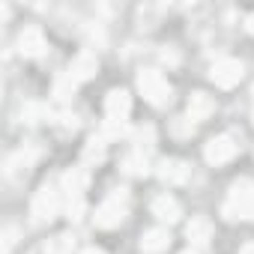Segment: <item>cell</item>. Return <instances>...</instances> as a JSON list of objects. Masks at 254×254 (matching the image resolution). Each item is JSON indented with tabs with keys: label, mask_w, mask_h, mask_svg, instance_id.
Masks as SVG:
<instances>
[{
	"label": "cell",
	"mask_w": 254,
	"mask_h": 254,
	"mask_svg": "<svg viewBox=\"0 0 254 254\" xmlns=\"http://www.w3.org/2000/svg\"><path fill=\"white\" fill-rule=\"evenodd\" d=\"M123 168H126V174H132V177H147V174H150V162H147V156H144L141 150H138L135 156H126Z\"/></svg>",
	"instance_id": "e0dca14e"
},
{
	"label": "cell",
	"mask_w": 254,
	"mask_h": 254,
	"mask_svg": "<svg viewBox=\"0 0 254 254\" xmlns=\"http://www.w3.org/2000/svg\"><path fill=\"white\" fill-rule=\"evenodd\" d=\"M60 129H63V132H75V129H78V123H75V117L63 114V117H60Z\"/></svg>",
	"instance_id": "484cf974"
},
{
	"label": "cell",
	"mask_w": 254,
	"mask_h": 254,
	"mask_svg": "<svg viewBox=\"0 0 254 254\" xmlns=\"http://www.w3.org/2000/svg\"><path fill=\"white\" fill-rule=\"evenodd\" d=\"M183 254H203V251H197V248H186Z\"/></svg>",
	"instance_id": "f546056e"
},
{
	"label": "cell",
	"mask_w": 254,
	"mask_h": 254,
	"mask_svg": "<svg viewBox=\"0 0 254 254\" xmlns=\"http://www.w3.org/2000/svg\"><path fill=\"white\" fill-rule=\"evenodd\" d=\"M186 236L191 245H206L212 239V221L206 215H194L189 224H186Z\"/></svg>",
	"instance_id": "4fadbf2b"
},
{
	"label": "cell",
	"mask_w": 254,
	"mask_h": 254,
	"mask_svg": "<svg viewBox=\"0 0 254 254\" xmlns=\"http://www.w3.org/2000/svg\"><path fill=\"white\" fill-rule=\"evenodd\" d=\"M15 48H18L21 57H39V54H45V36H42V30L39 27H24L18 33V39H15Z\"/></svg>",
	"instance_id": "ba28073f"
},
{
	"label": "cell",
	"mask_w": 254,
	"mask_h": 254,
	"mask_svg": "<svg viewBox=\"0 0 254 254\" xmlns=\"http://www.w3.org/2000/svg\"><path fill=\"white\" fill-rule=\"evenodd\" d=\"M156 174H159L162 183H168V186H180V183L189 180V165L180 162V159H165V162L156 168Z\"/></svg>",
	"instance_id": "8fae6325"
},
{
	"label": "cell",
	"mask_w": 254,
	"mask_h": 254,
	"mask_svg": "<svg viewBox=\"0 0 254 254\" xmlns=\"http://www.w3.org/2000/svg\"><path fill=\"white\" fill-rule=\"evenodd\" d=\"M236 153H239V144H236L233 138H227V135L209 138V141H206V150H203V156H206L209 165H227Z\"/></svg>",
	"instance_id": "8992f818"
},
{
	"label": "cell",
	"mask_w": 254,
	"mask_h": 254,
	"mask_svg": "<svg viewBox=\"0 0 254 254\" xmlns=\"http://www.w3.org/2000/svg\"><path fill=\"white\" fill-rule=\"evenodd\" d=\"M15 242H18V227L9 224V227L3 230V254H9V251L15 248Z\"/></svg>",
	"instance_id": "603a6c76"
},
{
	"label": "cell",
	"mask_w": 254,
	"mask_h": 254,
	"mask_svg": "<svg viewBox=\"0 0 254 254\" xmlns=\"http://www.w3.org/2000/svg\"><path fill=\"white\" fill-rule=\"evenodd\" d=\"M57 212H60L57 191H54V189H48V186H42V189L36 191V197H33V206H30L33 224H48V221H54V218H57Z\"/></svg>",
	"instance_id": "277c9868"
},
{
	"label": "cell",
	"mask_w": 254,
	"mask_h": 254,
	"mask_svg": "<svg viewBox=\"0 0 254 254\" xmlns=\"http://www.w3.org/2000/svg\"><path fill=\"white\" fill-rule=\"evenodd\" d=\"M138 90H141V96H144L150 105H156V108H162V105L171 102V84H168L165 75L156 72V69H144V72L138 75Z\"/></svg>",
	"instance_id": "7a4b0ae2"
},
{
	"label": "cell",
	"mask_w": 254,
	"mask_h": 254,
	"mask_svg": "<svg viewBox=\"0 0 254 254\" xmlns=\"http://www.w3.org/2000/svg\"><path fill=\"white\" fill-rule=\"evenodd\" d=\"M81 254H105V251H99V248H87V251H81Z\"/></svg>",
	"instance_id": "f1b7e54d"
},
{
	"label": "cell",
	"mask_w": 254,
	"mask_h": 254,
	"mask_svg": "<svg viewBox=\"0 0 254 254\" xmlns=\"http://www.w3.org/2000/svg\"><path fill=\"white\" fill-rule=\"evenodd\" d=\"M191 129H194V123H191L189 117H180V120L174 123V135H189Z\"/></svg>",
	"instance_id": "d4e9b609"
},
{
	"label": "cell",
	"mask_w": 254,
	"mask_h": 254,
	"mask_svg": "<svg viewBox=\"0 0 254 254\" xmlns=\"http://www.w3.org/2000/svg\"><path fill=\"white\" fill-rule=\"evenodd\" d=\"M224 218L227 221H254V183L251 180H236L230 186V197L224 203Z\"/></svg>",
	"instance_id": "6da1fadb"
},
{
	"label": "cell",
	"mask_w": 254,
	"mask_h": 254,
	"mask_svg": "<svg viewBox=\"0 0 254 254\" xmlns=\"http://www.w3.org/2000/svg\"><path fill=\"white\" fill-rule=\"evenodd\" d=\"M93 221H96V227H102V230L120 227V224L126 221V191H123V189L111 191V197H108V200L96 209Z\"/></svg>",
	"instance_id": "3957f363"
},
{
	"label": "cell",
	"mask_w": 254,
	"mask_h": 254,
	"mask_svg": "<svg viewBox=\"0 0 254 254\" xmlns=\"http://www.w3.org/2000/svg\"><path fill=\"white\" fill-rule=\"evenodd\" d=\"M168 245H171V236H168V230H162V227H153V230H147V233L141 236V248H144L147 254H162Z\"/></svg>",
	"instance_id": "2e32d148"
},
{
	"label": "cell",
	"mask_w": 254,
	"mask_h": 254,
	"mask_svg": "<svg viewBox=\"0 0 254 254\" xmlns=\"http://www.w3.org/2000/svg\"><path fill=\"white\" fill-rule=\"evenodd\" d=\"M21 117H24L27 123H39V120H48V108H45V105H27V108L21 111Z\"/></svg>",
	"instance_id": "44dd1931"
},
{
	"label": "cell",
	"mask_w": 254,
	"mask_h": 254,
	"mask_svg": "<svg viewBox=\"0 0 254 254\" xmlns=\"http://www.w3.org/2000/svg\"><path fill=\"white\" fill-rule=\"evenodd\" d=\"M209 81L221 90H230L242 81V63L233 60V57H224V60H215L212 69H209Z\"/></svg>",
	"instance_id": "5b68a950"
},
{
	"label": "cell",
	"mask_w": 254,
	"mask_h": 254,
	"mask_svg": "<svg viewBox=\"0 0 254 254\" xmlns=\"http://www.w3.org/2000/svg\"><path fill=\"white\" fill-rule=\"evenodd\" d=\"M36 156H39V150L36 147H21L18 153H12L9 159H6V177L9 180H21L30 168H33V162H36Z\"/></svg>",
	"instance_id": "52a82bcc"
},
{
	"label": "cell",
	"mask_w": 254,
	"mask_h": 254,
	"mask_svg": "<svg viewBox=\"0 0 254 254\" xmlns=\"http://www.w3.org/2000/svg\"><path fill=\"white\" fill-rule=\"evenodd\" d=\"M239 254H254V242H248V245H245V248H242Z\"/></svg>",
	"instance_id": "83f0119b"
},
{
	"label": "cell",
	"mask_w": 254,
	"mask_h": 254,
	"mask_svg": "<svg viewBox=\"0 0 254 254\" xmlns=\"http://www.w3.org/2000/svg\"><path fill=\"white\" fill-rule=\"evenodd\" d=\"M102 156H105V138H90L87 147H84V159L87 162H93V159L99 162Z\"/></svg>",
	"instance_id": "ffe728a7"
},
{
	"label": "cell",
	"mask_w": 254,
	"mask_h": 254,
	"mask_svg": "<svg viewBox=\"0 0 254 254\" xmlns=\"http://www.w3.org/2000/svg\"><path fill=\"white\" fill-rule=\"evenodd\" d=\"M212 111H215V99H212V96H206V93H191V99H189V120H191V123L206 120Z\"/></svg>",
	"instance_id": "5bb4252c"
},
{
	"label": "cell",
	"mask_w": 254,
	"mask_h": 254,
	"mask_svg": "<svg viewBox=\"0 0 254 254\" xmlns=\"http://www.w3.org/2000/svg\"><path fill=\"white\" fill-rule=\"evenodd\" d=\"M123 132H126V123H123V120H108L102 138H117V135H123Z\"/></svg>",
	"instance_id": "7402d4cb"
},
{
	"label": "cell",
	"mask_w": 254,
	"mask_h": 254,
	"mask_svg": "<svg viewBox=\"0 0 254 254\" xmlns=\"http://www.w3.org/2000/svg\"><path fill=\"white\" fill-rule=\"evenodd\" d=\"M245 30H248V33H254V12L248 15V21H245Z\"/></svg>",
	"instance_id": "4316f807"
},
{
	"label": "cell",
	"mask_w": 254,
	"mask_h": 254,
	"mask_svg": "<svg viewBox=\"0 0 254 254\" xmlns=\"http://www.w3.org/2000/svg\"><path fill=\"white\" fill-rule=\"evenodd\" d=\"M66 212H69V218H72V221H78V218L84 215V200H81V197H69Z\"/></svg>",
	"instance_id": "cb8c5ba5"
},
{
	"label": "cell",
	"mask_w": 254,
	"mask_h": 254,
	"mask_svg": "<svg viewBox=\"0 0 254 254\" xmlns=\"http://www.w3.org/2000/svg\"><path fill=\"white\" fill-rule=\"evenodd\" d=\"M75 84H78V81H75L69 72H66V75H60V78L54 81V96H57L60 102H69V99H72V93H75Z\"/></svg>",
	"instance_id": "ac0fdd59"
},
{
	"label": "cell",
	"mask_w": 254,
	"mask_h": 254,
	"mask_svg": "<svg viewBox=\"0 0 254 254\" xmlns=\"http://www.w3.org/2000/svg\"><path fill=\"white\" fill-rule=\"evenodd\" d=\"M105 111H108L111 120H126L129 111H132V96L126 90H111L105 96Z\"/></svg>",
	"instance_id": "9c48e42d"
},
{
	"label": "cell",
	"mask_w": 254,
	"mask_h": 254,
	"mask_svg": "<svg viewBox=\"0 0 254 254\" xmlns=\"http://www.w3.org/2000/svg\"><path fill=\"white\" fill-rule=\"evenodd\" d=\"M72 248H75V239L69 233H60L48 242V254H72Z\"/></svg>",
	"instance_id": "d6986e66"
},
{
	"label": "cell",
	"mask_w": 254,
	"mask_h": 254,
	"mask_svg": "<svg viewBox=\"0 0 254 254\" xmlns=\"http://www.w3.org/2000/svg\"><path fill=\"white\" fill-rule=\"evenodd\" d=\"M153 215H156L159 221H168V224H174V221H180V215H183V206H180V200H177V197H171V194H162V197H156V200H153Z\"/></svg>",
	"instance_id": "7c38bea8"
},
{
	"label": "cell",
	"mask_w": 254,
	"mask_h": 254,
	"mask_svg": "<svg viewBox=\"0 0 254 254\" xmlns=\"http://www.w3.org/2000/svg\"><path fill=\"white\" fill-rule=\"evenodd\" d=\"M96 72H99V57H96L93 51H81V54L72 60V66H69V75H72L75 81H90Z\"/></svg>",
	"instance_id": "30bf717a"
},
{
	"label": "cell",
	"mask_w": 254,
	"mask_h": 254,
	"mask_svg": "<svg viewBox=\"0 0 254 254\" xmlns=\"http://www.w3.org/2000/svg\"><path fill=\"white\" fill-rule=\"evenodd\" d=\"M87 183H90V177H87L84 168H69L63 174V189L69 191V197H81L84 189H87Z\"/></svg>",
	"instance_id": "9a60e30c"
}]
</instances>
